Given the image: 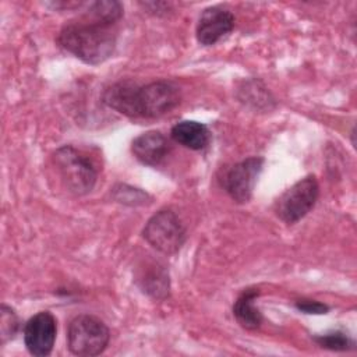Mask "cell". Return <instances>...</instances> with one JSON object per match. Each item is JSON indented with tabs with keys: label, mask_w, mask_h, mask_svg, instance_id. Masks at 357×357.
Wrapping results in <instances>:
<instances>
[{
	"label": "cell",
	"mask_w": 357,
	"mask_h": 357,
	"mask_svg": "<svg viewBox=\"0 0 357 357\" xmlns=\"http://www.w3.org/2000/svg\"><path fill=\"white\" fill-rule=\"evenodd\" d=\"M116 25L88 8L79 20L70 21L61 28L57 42L81 61L96 66L106 61L116 49Z\"/></svg>",
	"instance_id": "2"
},
{
	"label": "cell",
	"mask_w": 357,
	"mask_h": 357,
	"mask_svg": "<svg viewBox=\"0 0 357 357\" xmlns=\"http://www.w3.org/2000/svg\"><path fill=\"white\" fill-rule=\"evenodd\" d=\"M20 329V319L15 314V311L3 304L0 308V337H1V344L11 340L15 337L17 332Z\"/></svg>",
	"instance_id": "15"
},
{
	"label": "cell",
	"mask_w": 357,
	"mask_h": 357,
	"mask_svg": "<svg viewBox=\"0 0 357 357\" xmlns=\"http://www.w3.org/2000/svg\"><path fill=\"white\" fill-rule=\"evenodd\" d=\"M132 155L144 165H159L170 151V142L167 138L156 130L142 132L131 142Z\"/></svg>",
	"instance_id": "10"
},
{
	"label": "cell",
	"mask_w": 357,
	"mask_h": 357,
	"mask_svg": "<svg viewBox=\"0 0 357 357\" xmlns=\"http://www.w3.org/2000/svg\"><path fill=\"white\" fill-rule=\"evenodd\" d=\"M53 165L64 188L73 195L91 192L98 180L93 162L71 145L60 146L53 153Z\"/></svg>",
	"instance_id": "3"
},
{
	"label": "cell",
	"mask_w": 357,
	"mask_h": 357,
	"mask_svg": "<svg viewBox=\"0 0 357 357\" xmlns=\"http://www.w3.org/2000/svg\"><path fill=\"white\" fill-rule=\"evenodd\" d=\"M110 340L106 324L95 315L81 314L67 328L68 350L78 357H93L105 351Z\"/></svg>",
	"instance_id": "4"
},
{
	"label": "cell",
	"mask_w": 357,
	"mask_h": 357,
	"mask_svg": "<svg viewBox=\"0 0 357 357\" xmlns=\"http://www.w3.org/2000/svg\"><path fill=\"white\" fill-rule=\"evenodd\" d=\"M139 282L142 290L153 298L162 300L169 296V273L162 265L152 264L149 269L141 275Z\"/></svg>",
	"instance_id": "13"
},
{
	"label": "cell",
	"mask_w": 357,
	"mask_h": 357,
	"mask_svg": "<svg viewBox=\"0 0 357 357\" xmlns=\"http://www.w3.org/2000/svg\"><path fill=\"white\" fill-rule=\"evenodd\" d=\"M142 236L155 250L170 255L183 247L185 229L173 211L162 209L146 222Z\"/></svg>",
	"instance_id": "6"
},
{
	"label": "cell",
	"mask_w": 357,
	"mask_h": 357,
	"mask_svg": "<svg viewBox=\"0 0 357 357\" xmlns=\"http://www.w3.org/2000/svg\"><path fill=\"white\" fill-rule=\"evenodd\" d=\"M318 195L319 185L315 176H305L279 197L275 204V213L284 223L293 225L314 208Z\"/></svg>",
	"instance_id": "5"
},
{
	"label": "cell",
	"mask_w": 357,
	"mask_h": 357,
	"mask_svg": "<svg viewBox=\"0 0 357 357\" xmlns=\"http://www.w3.org/2000/svg\"><path fill=\"white\" fill-rule=\"evenodd\" d=\"M103 102L127 117L155 119L180 103V92L167 81H153L142 86L126 81L106 88Z\"/></svg>",
	"instance_id": "1"
},
{
	"label": "cell",
	"mask_w": 357,
	"mask_h": 357,
	"mask_svg": "<svg viewBox=\"0 0 357 357\" xmlns=\"http://www.w3.org/2000/svg\"><path fill=\"white\" fill-rule=\"evenodd\" d=\"M241 92L244 93L240 96L241 102L247 105H252L257 109H262V107L269 109L271 103L273 105V98L259 81L245 82L244 88H241Z\"/></svg>",
	"instance_id": "14"
},
{
	"label": "cell",
	"mask_w": 357,
	"mask_h": 357,
	"mask_svg": "<svg viewBox=\"0 0 357 357\" xmlns=\"http://www.w3.org/2000/svg\"><path fill=\"white\" fill-rule=\"evenodd\" d=\"M234 22L236 18L229 8L222 6L208 7L202 11L197 24V40L204 46H212L233 31Z\"/></svg>",
	"instance_id": "9"
},
{
	"label": "cell",
	"mask_w": 357,
	"mask_h": 357,
	"mask_svg": "<svg viewBox=\"0 0 357 357\" xmlns=\"http://www.w3.org/2000/svg\"><path fill=\"white\" fill-rule=\"evenodd\" d=\"M264 158L251 156L223 170L219 181L223 190L238 204L248 202L262 172Z\"/></svg>",
	"instance_id": "7"
},
{
	"label": "cell",
	"mask_w": 357,
	"mask_h": 357,
	"mask_svg": "<svg viewBox=\"0 0 357 357\" xmlns=\"http://www.w3.org/2000/svg\"><path fill=\"white\" fill-rule=\"evenodd\" d=\"M170 137L174 142L192 149L201 151L209 144V130L205 124L195 120H181L170 130Z\"/></svg>",
	"instance_id": "11"
},
{
	"label": "cell",
	"mask_w": 357,
	"mask_h": 357,
	"mask_svg": "<svg viewBox=\"0 0 357 357\" xmlns=\"http://www.w3.org/2000/svg\"><path fill=\"white\" fill-rule=\"evenodd\" d=\"M259 296V290L255 287L245 289L234 301L233 315L238 325L247 331H255L262 325L264 317L255 307V298Z\"/></svg>",
	"instance_id": "12"
},
{
	"label": "cell",
	"mask_w": 357,
	"mask_h": 357,
	"mask_svg": "<svg viewBox=\"0 0 357 357\" xmlns=\"http://www.w3.org/2000/svg\"><path fill=\"white\" fill-rule=\"evenodd\" d=\"M296 307L304 314H326L329 311V307L326 304L319 303L317 300H307V298L297 300Z\"/></svg>",
	"instance_id": "17"
},
{
	"label": "cell",
	"mask_w": 357,
	"mask_h": 357,
	"mask_svg": "<svg viewBox=\"0 0 357 357\" xmlns=\"http://www.w3.org/2000/svg\"><path fill=\"white\" fill-rule=\"evenodd\" d=\"M314 340L324 349L333 351H344L354 347V342L343 332H331L325 335L315 336Z\"/></svg>",
	"instance_id": "16"
},
{
	"label": "cell",
	"mask_w": 357,
	"mask_h": 357,
	"mask_svg": "<svg viewBox=\"0 0 357 357\" xmlns=\"http://www.w3.org/2000/svg\"><path fill=\"white\" fill-rule=\"evenodd\" d=\"M56 318L49 311H40L29 318L24 326V342L28 351L36 357L52 353L56 342Z\"/></svg>",
	"instance_id": "8"
}]
</instances>
